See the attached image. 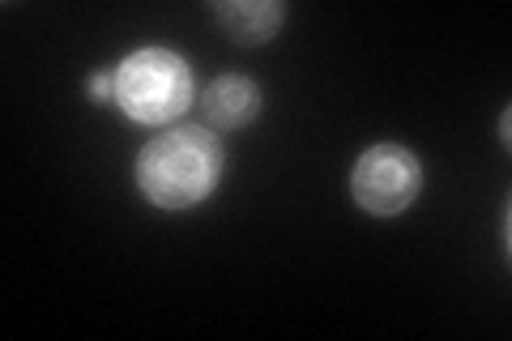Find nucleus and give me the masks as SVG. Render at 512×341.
<instances>
[{
    "label": "nucleus",
    "instance_id": "nucleus-1",
    "mask_svg": "<svg viewBox=\"0 0 512 341\" xmlns=\"http://www.w3.org/2000/svg\"><path fill=\"white\" fill-rule=\"evenodd\" d=\"M222 162L227 158L210 128H167L137 154V188L158 209H192L218 188Z\"/></svg>",
    "mask_w": 512,
    "mask_h": 341
},
{
    "label": "nucleus",
    "instance_id": "nucleus-2",
    "mask_svg": "<svg viewBox=\"0 0 512 341\" xmlns=\"http://www.w3.org/2000/svg\"><path fill=\"white\" fill-rule=\"evenodd\" d=\"M116 103L133 124H171L192 103V64L171 47H141L116 69Z\"/></svg>",
    "mask_w": 512,
    "mask_h": 341
},
{
    "label": "nucleus",
    "instance_id": "nucleus-3",
    "mask_svg": "<svg viewBox=\"0 0 512 341\" xmlns=\"http://www.w3.org/2000/svg\"><path fill=\"white\" fill-rule=\"evenodd\" d=\"M423 192V162L414 150L397 141H380L372 150H363L350 171V197L359 209L376 218H397L419 201Z\"/></svg>",
    "mask_w": 512,
    "mask_h": 341
},
{
    "label": "nucleus",
    "instance_id": "nucleus-4",
    "mask_svg": "<svg viewBox=\"0 0 512 341\" xmlns=\"http://www.w3.org/2000/svg\"><path fill=\"white\" fill-rule=\"evenodd\" d=\"M201 116L210 128L218 133H231V128H244L261 116V90H256V81L239 77V73H227V77H214L210 86L201 94Z\"/></svg>",
    "mask_w": 512,
    "mask_h": 341
},
{
    "label": "nucleus",
    "instance_id": "nucleus-5",
    "mask_svg": "<svg viewBox=\"0 0 512 341\" xmlns=\"http://www.w3.org/2000/svg\"><path fill=\"white\" fill-rule=\"evenodd\" d=\"M214 18L231 30L235 43H269L286 22V9L274 0H218Z\"/></svg>",
    "mask_w": 512,
    "mask_h": 341
},
{
    "label": "nucleus",
    "instance_id": "nucleus-6",
    "mask_svg": "<svg viewBox=\"0 0 512 341\" xmlns=\"http://www.w3.org/2000/svg\"><path fill=\"white\" fill-rule=\"evenodd\" d=\"M90 94H94L99 103L116 99V69H111V73H94V77H90Z\"/></svg>",
    "mask_w": 512,
    "mask_h": 341
},
{
    "label": "nucleus",
    "instance_id": "nucleus-7",
    "mask_svg": "<svg viewBox=\"0 0 512 341\" xmlns=\"http://www.w3.org/2000/svg\"><path fill=\"white\" fill-rule=\"evenodd\" d=\"M508 128H512V116L504 111V116H500V145H504V150H508Z\"/></svg>",
    "mask_w": 512,
    "mask_h": 341
}]
</instances>
